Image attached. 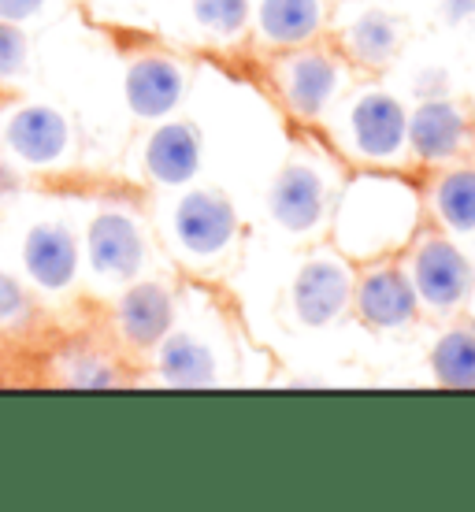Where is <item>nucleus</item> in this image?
I'll use <instances>...</instances> for the list:
<instances>
[{
  "mask_svg": "<svg viewBox=\"0 0 475 512\" xmlns=\"http://www.w3.org/2000/svg\"><path fill=\"white\" fill-rule=\"evenodd\" d=\"M412 216L416 201L401 182L360 179L342 201L338 234H346L353 249H383L386 242L409 234Z\"/></svg>",
  "mask_w": 475,
  "mask_h": 512,
  "instance_id": "1",
  "label": "nucleus"
},
{
  "mask_svg": "<svg viewBox=\"0 0 475 512\" xmlns=\"http://www.w3.org/2000/svg\"><path fill=\"white\" fill-rule=\"evenodd\" d=\"M409 279L416 286L420 305H431L435 312H453L472 290V264L468 256L442 234H427L412 249Z\"/></svg>",
  "mask_w": 475,
  "mask_h": 512,
  "instance_id": "2",
  "label": "nucleus"
},
{
  "mask_svg": "<svg viewBox=\"0 0 475 512\" xmlns=\"http://www.w3.org/2000/svg\"><path fill=\"white\" fill-rule=\"evenodd\" d=\"M238 234V212L219 190H193L175 205V238L190 256H219Z\"/></svg>",
  "mask_w": 475,
  "mask_h": 512,
  "instance_id": "3",
  "label": "nucleus"
},
{
  "mask_svg": "<svg viewBox=\"0 0 475 512\" xmlns=\"http://www.w3.org/2000/svg\"><path fill=\"white\" fill-rule=\"evenodd\" d=\"M353 308L368 327L398 331L416 320L420 297H416L409 271H401L398 264H379L353 282Z\"/></svg>",
  "mask_w": 475,
  "mask_h": 512,
  "instance_id": "4",
  "label": "nucleus"
},
{
  "mask_svg": "<svg viewBox=\"0 0 475 512\" xmlns=\"http://www.w3.org/2000/svg\"><path fill=\"white\" fill-rule=\"evenodd\" d=\"M294 312L305 327H327L334 323L353 301V275L346 264H338L331 256H316L294 279Z\"/></svg>",
  "mask_w": 475,
  "mask_h": 512,
  "instance_id": "5",
  "label": "nucleus"
},
{
  "mask_svg": "<svg viewBox=\"0 0 475 512\" xmlns=\"http://www.w3.org/2000/svg\"><path fill=\"white\" fill-rule=\"evenodd\" d=\"M86 253H90L93 275L112 282L134 279L145 264V238L138 223L123 212H101L86 231Z\"/></svg>",
  "mask_w": 475,
  "mask_h": 512,
  "instance_id": "6",
  "label": "nucleus"
},
{
  "mask_svg": "<svg viewBox=\"0 0 475 512\" xmlns=\"http://www.w3.org/2000/svg\"><path fill=\"white\" fill-rule=\"evenodd\" d=\"M4 141H8V153L15 160H23L30 167H52L60 164L71 149V127L56 108L30 104V108H19L8 119Z\"/></svg>",
  "mask_w": 475,
  "mask_h": 512,
  "instance_id": "7",
  "label": "nucleus"
},
{
  "mask_svg": "<svg viewBox=\"0 0 475 512\" xmlns=\"http://www.w3.org/2000/svg\"><path fill=\"white\" fill-rule=\"evenodd\" d=\"M409 134V116L390 93H364L349 112L353 149L368 160H394Z\"/></svg>",
  "mask_w": 475,
  "mask_h": 512,
  "instance_id": "8",
  "label": "nucleus"
},
{
  "mask_svg": "<svg viewBox=\"0 0 475 512\" xmlns=\"http://www.w3.org/2000/svg\"><path fill=\"white\" fill-rule=\"evenodd\" d=\"M271 216L279 227L294 234H305L320 227L323 212H327V182L316 167L309 164H286L279 179L268 193Z\"/></svg>",
  "mask_w": 475,
  "mask_h": 512,
  "instance_id": "9",
  "label": "nucleus"
},
{
  "mask_svg": "<svg viewBox=\"0 0 475 512\" xmlns=\"http://www.w3.org/2000/svg\"><path fill=\"white\" fill-rule=\"evenodd\" d=\"M175 323V297L160 282H138L116 305V327L123 342L134 349H156L171 334Z\"/></svg>",
  "mask_w": 475,
  "mask_h": 512,
  "instance_id": "10",
  "label": "nucleus"
},
{
  "mask_svg": "<svg viewBox=\"0 0 475 512\" xmlns=\"http://www.w3.org/2000/svg\"><path fill=\"white\" fill-rule=\"evenodd\" d=\"M23 268L49 294H64L78 271V242L64 223H38L23 242Z\"/></svg>",
  "mask_w": 475,
  "mask_h": 512,
  "instance_id": "11",
  "label": "nucleus"
},
{
  "mask_svg": "<svg viewBox=\"0 0 475 512\" xmlns=\"http://www.w3.org/2000/svg\"><path fill=\"white\" fill-rule=\"evenodd\" d=\"M464 138H468V119L457 104L450 101H424L409 116V134L405 145L412 149L416 160L438 164V160H450L461 153Z\"/></svg>",
  "mask_w": 475,
  "mask_h": 512,
  "instance_id": "12",
  "label": "nucleus"
},
{
  "mask_svg": "<svg viewBox=\"0 0 475 512\" xmlns=\"http://www.w3.org/2000/svg\"><path fill=\"white\" fill-rule=\"evenodd\" d=\"M130 112L138 119H164L182 97V71L164 56H142L127 67L123 82Z\"/></svg>",
  "mask_w": 475,
  "mask_h": 512,
  "instance_id": "13",
  "label": "nucleus"
},
{
  "mask_svg": "<svg viewBox=\"0 0 475 512\" xmlns=\"http://www.w3.org/2000/svg\"><path fill=\"white\" fill-rule=\"evenodd\" d=\"M283 90L286 104L294 108L301 119H316L331 104L338 90V64L327 52H297L283 64Z\"/></svg>",
  "mask_w": 475,
  "mask_h": 512,
  "instance_id": "14",
  "label": "nucleus"
},
{
  "mask_svg": "<svg viewBox=\"0 0 475 512\" xmlns=\"http://www.w3.org/2000/svg\"><path fill=\"white\" fill-rule=\"evenodd\" d=\"M201 167V138L190 123H164L145 141V171L160 186H182Z\"/></svg>",
  "mask_w": 475,
  "mask_h": 512,
  "instance_id": "15",
  "label": "nucleus"
},
{
  "mask_svg": "<svg viewBox=\"0 0 475 512\" xmlns=\"http://www.w3.org/2000/svg\"><path fill=\"white\" fill-rule=\"evenodd\" d=\"M257 26L268 45L294 49L320 34L323 8L320 0H260Z\"/></svg>",
  "mask_w": 475,
  "mask_h": 512,
  "instance_id": "16",
  "label": "nucleus"
},
{
  "mask_svg": "<svg viewBox=\"0 0 475 512\" xmlns=\"http://www.w3.org/2000/svg\"><path fill=\"white\" fill-rule=\"evenodd\" d=\"M156 372L171 386H212L216 383V357L193 334H167L156 346Z\"/></svg>",
  "mask_w": 475,
  "mask_h": 512,
  "instance_id": "17",
  "label": "nucleus"
},
{
  "mask_svg": "<svg viewBox=\"0 0 475 512\" xmlns=\"http://www.w3.org/2000/svg\"><path fill=\"white\" fill-rule=\"evenodd\" d=\"M398 45L401 26L386 12H364L346 26V52L364 67H383L386 60H394Z\"/></svg>",
  "mask_w": 475,
  "mask_h": 512,
  "instance_id": "18",
  "label": "nucleus"
},
{
  "mask_svg": "<svg viewBox=\"0 0 475 512\" xmlns=\"http://www.w3.org/2000/svg\"><path fill=\"white\" fill-rule=\"evenodd\" d=\"M435 216L453 234H475V167H453L435 182Z\"/></svg>",
  "mask_w": 475,
  "mask_h": 512,
  "instance_id": "19",
  "label": "nucleus"
},
{
  "mask_svg": "<svg viewBox=\"0 0 475 512\" xmlns=\"http://www.w3.org/2000/svg\"><path fill=\"white\" fill-rule=\"evenodd\" d=\"M431 368L442 386L472 390L475 386V327H453L438 338L431 353Z\"/></svg>",
  "mask_w": 475,
  "mask_h": 512,
  "instance_id": "20",
  "label": "nucleus"
},
{
  "mask_svg": "<svg viewBox=\"0 0 475 512\" xmlns=\"http://www.w3.org/2000/svg\"><path fill=\"white\" fill-rule=\"evenodd\" d=\"M193 19L208 34L234 38L249 26V0H193Z\"/></svg>",
  "mask_w": 475,
  "mask_h": 512,
  "instance_id": "21",
  "label": "nucleus"
},
{
  "mask_svg": "<svg viewBox=\"0 0 475 512\" xmlns=\"http://www.w3.org/2000/svg\"><path fill=\"white\" fill-rule=\"evenodd\" d=\"M30 294L23 290V282H15L12 275L0 271V327H23L30 320Z\"/></svg>",
  "mask_w": 475,
  "mask_h": 512,
  "instance_id": "22",
  "label": "nucleus"
},
{
  "mask_svg": "<svg viewBox=\"0 0 475 512\" xmlns=\"http://www.w3.org/2000/svg\"><path fill=\"white\" fill-rule=\"evenodd\" d=\"M26 67V38L19 23H4L0 19V82H12L15 75H23Z\"/></svg>",
  "mask_w": 475,
  "mask_h": 512,
  "instance_id": "23",
  "label": "nucleus"
},
{
  "mask_svg": "<svg viewBox=\"0 0 475 512\" xmlns=\"http://www.w3.org/2000/svg\"><path fill=\"white\" fill-rule=\"evenodd\" d=\"M45 8V0H0V19L4 23H26Z\"/></svg>",
  "mask_w": 475,
  "mask_h": 512,
  "instance_id": "24",
  "label": "nucleus"
},
{
  "mask_svg": "<svg viewBox=\"0 0 475 512\" xmlns=\"http://www.w3.org/2000/svg\"><path fill=\"white\" fill-rule=\"evenodd\" d=\"M442 8H446V19H450V23H468V19H475V0H446Z\"/></svg>",
  "mask_w": 475,
  "mask_h": 512,
  "instance_id": "25",
  "label": "nucleus"
}]
</instances>
